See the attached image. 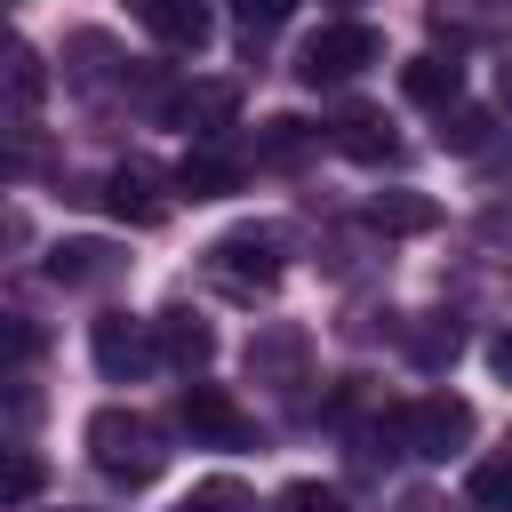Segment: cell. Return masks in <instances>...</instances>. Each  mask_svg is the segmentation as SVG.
Here are the masks:
<instances>
[{"label": "cell", "instance_id": "6da1fadb", "mask_svg": "<svg viewBox=\"0 0 512 512\" xmlns=\"http://www.w3.org/2000/svg\"><path fill=\"white\" fill-rule=\"evenodd\" d=\"M88 464L112 480V488H152L160 464H168V440L144 408H96L88 416Z\"/></svg>", "mask_w": 512, "mask_h": 512}, {"label": "cell", "instance_id": "7a4b0ae2", "mask_svg": "<svg viewBox=\"0 0 512 512\" xmlns=\"http://www.w3.org/2000/svg\"><path fill=\"white\" fill-rule=\"evenodd\" d=\"M208 272L232 288V296H264L280 272H288V232L280 224H240L208 248Z\"/></svg>", "mask_w": 512, "mask_h": 512}, {"label": "cell", "instance_id": "3957f363", "mask_svg": "<svg viewBox=\"0 0 512 512\" xmlns=\"http://www.w3.org/2000/svg\"><path fill=\"white\" fill-rule=\"evenodd\" d=\"M384 56V40H376V24H320L312 40H304V56H296V80L304 88H336V80H352V72H368Z\"/></svg>", "mask_w": 512, "mask_h": 512}, {"label": "cell", "instance_id": "277c9868", "mask_svg": "<svg viewBox=\"0 0 512 512\" xmlns=\"http://www.w3.org/2000/svg\"><path fill=\"white\" fill-rule=\"evenodd\" d=\"M464 440H472V400H456V392H424V400L400 408V448H408V456L448 464Z\"/></svg>", "mask_w": 512, "mask_h": 512}, {"label": "cell", "instance_id": "5b68a950", "mask_svg": "<svg viewBox=\"0 0 512 512\" xmlns=\"http://www.w3.org/2000/svg\"><path fill=\"white\" fill-rule=\"evenodd\" d=\"M88 352H96L104 384H136V376L160 360V336H152V320H136V312H96V320H88Z\"/></svg>", "mask_w": 512, "mask_h": 512}, {"label": "cell", "instance_id": "8992f818", "mask_svg": "<svg viewBox=\"0 0 512 512\" xmlns=\"http://www.w3.org/2000/svg\"><path fill=\"white\" fill-rule=\"evenodd\" d=\"M176 416H184V432H192V440H208V448H248V440H256L248 408H240L224 384H200V376L176 392Z\"/></svg>", "mask_w": 512, "mask_h": 512}, {"label": "cell", "instance_id": "52a82bcc", "mask_svg": "<svg viewBox=\"0 0 512 512\" xmlns=\"http://www.w3.org/2000/svg\"><path fill=\"white\" fill-rule=\"evenodd\" d=\"M120 272H128V248H120V240L80 232V240H56V248H48V280H56V288H112Z\"/></svg>", "mask_w": 512, "mask_h": 512}, {"label": "cell", "instance_id": "ba28073f", "mask_svg": "<svg viewBox=\"0 0 512 512\" xmlns=\"http://www.w3.org/2000/svg\"><path fill=\"white\" fill-rule=\"evenodd\" d=\"M96 200H104L120 224H160V216H168V184H160V168H144V160H120Z\"/></svg>", "mask_w": 512, "mask_h": 512}, {"label": "cell", "instance_id": "9c48e42d", "mask_svg": "<svg viewBox=\"0 0 512 512\" xmlns=\"http://www.w3.org/2000/svg\"><path fill=\"white\" fill-rule=\"evenodd\" d=\"M136 24H144L160 48H176V56H200L208 32H216L208 0H136Z\"/></svg>", "mask_w": 512, "mask_h": 512}, {"label": "cell", "instance_id": "30bf717a", "mask_svg": "<svg viewBox=\"0 0 512 512\" xmlns=\"http://www.w3.org/2000/svg\"><path fill=\"white\" fill-rule=\"evenodd\" d=\"M328 144H336L344 160H360V168H384V160H400V136H392V120H384V112H368V104H344V112L328 120Z\"/></svg>", "mask_w": 512, "mask_h": 512}, {"label": "cell", "instance_id": "8fae6325", "mask_svg": "<svg viewBox=\"0 0 512 512\" xmlns=\"http://www.w3.org/2000/svg\"><path fill=\"white\" fill-rule=\"evenodd\" d=\"M152 336H160V360H168V368H184V376H200V368L216 360V328H208L192 304H168V312L152 320Z\"/></svg>", "mask_w": 512, "mask_h": 512}, {"label": "cell", "instance_id": "7c38bea8", "mask_svg": "<svg viewBox=\"0 0 512 512\" xmlns=\"http://www.w3.org/2000/svg\"><path fill=\"white\" fill-rule=\"evenodd\" d=\"M400 96L424 104V112L464 104V64H456V48H448V56H440V48H432V56H408V64H400Z\"/></svg>", "mask_w": 512, "mask_h": 512}, {"label": "cell", "instance_id": "4fadbf2b", "mask_svg": "<svg viewBox=\"0 0 512 512\" xmlns=\"http://www.w3.org/2000/svg\"><path fill=\"white\" fill-rule=\"evenodd\" d=\"M168 112H176V128H192L200 144H216V136L240 120V88H232V80H192Z\"/></svg>", "mask_w": 512, "mask_h": 512}, {"label": "cell", "instance_id": "5bb4252c", "mask_svg": "<svg viewBox=\"0 0 512 512\" xmlns=\"http://www.w3.org/2000/svg\"><path fill=\"white\" fill-rule=\"evenodd\" d=\"M248 376L272 384V392H296V384H304V336H296V328H256V344H248Z\"/></svg>", "mask_w": 512, "mask_h": 512}, {"label": "cell", "instance_id": "9a60e30c", "mask_svg": "<svg viewBox=\"0 0 512 512\" xmlns=\"http://www.w3.org/2000/svg\"><path fill=\"white\" fill-rule=\"evenodd\" d=\"M176 192H184V200H224V192H240V160L216 152V144H192V152L176 160Z\"/></svg>", "mask_w": 512, "mask_h": 512}, {"label": "cell", "instance_id": "2e32d148", "mask_svg": "<svg viewBox=\"0 0 512 512\" xmlns=\"http://www.w3.org/2000/svg\"><path fill=\"white\" fill-rule=\"evenodd\" d=\"M40 88H48V72H40V48H32V40H8V120H16V128H32V112H40Z\"/></svg>", "mask_w": 512, "mask_h": 512}, {"label": "cell", "instance_id": "e0dca14e", "mask_svg": "<svg viewBox=\"0 0 512 512\" xmlns=\"http://www.w3.org/2000/svg\"><path fill=\"white\" fill-rule=\"evenodd\" d=\"M312 144H320V128H312V120H296V112H272V120L256 128V160H264V168H296Z\"/></svg>", "mask_w": 512, "mask_h": 512}, {"label": "cell", "instance_id": "ac0fdd59", "mask_svg": "<svg viewBox=\"0 0 512 512\" xmlns=\"http://www.w3.org/2000/svg\"><path fill=\"white\" fill-rule=\"evenodd\" d=\"M368 224L376 232H432L440 224V200H424V192H376L368 200Z\"/></svg>", "mask_w": 512, "mask_h": 512}, {"label": "cell", "instance_id": "d6986e66", "mask_svg": "<svg viewBox=\"0 0 512 512\" xmlns=\"http://www.w3.org/2000/svg\"><path fill=\"white\" fill-rule=\"evenodd\" d=\"M488 128H496V112H480V104H448L432 136H440V152H464V160H472V152H488Z\"/></svg>", "mask_w": 512, "mask_h": 512}, {"label": "cell", "instance_id": "ffe728a7", "mask_svg": "<svg viewBox=\"0 0 512 512\" xmlns=\"http://www.w3.org/2000/svg\"><path fill=\"white\" fill-rule=\"evenodd\" d=\"M168 512H248V488H240L232 472H208V480H192Z\"/></svg>", "mask_w": 512, "mask_h": 512}, {"label": "cell", "instance_id": "44dd1931", "mask_svg": "<svg viewBox=\"0 0 512 512\" xmlns=\"http://www.w3.org/2000/svg\"><path fill=\"white\" fill-rule=\"evenodd\" d=\"M464 496H472L480 512H512V456L472 464V472H464Z\"/></svg>", "mask_w": 512, "mask_h": 512}, {"label": "cell", "instance_id": "7402d4cb", "mask_svg": "<svg viewBox=\"0 0 512 512\" xmlns=\"http://www.w3.org/2000/svg\"><path fill=\"white\" fill-rule=\"evenodd\" d=\"M272 512H352V504H344V488H320V480H288V488L272 496Z\"/></svg>", "mask_w": 512, "mask_h": 512}, {"label": "cell", "instance_id": "603a6c76", "mask_svg": "<svg viewBox=\"0 0 512 512\" xmlns=\"http://www.w3.org/2000/svg\"><path fill=\"white\" fill-rule=\"evenodd\" d=\"M232 16H240V40L256 48L272 24H288V16H296V0H232Z\"/></svg>", "mask_w": 512, "mask_h": 512}, {"label": "cell", "instance_id": "cb8c5ba5", "mask_svg": "<svg viewBox=\"0 0 512 512\" xmlns=\"http://www.w3.org/2000/svg\"><path fill=\"white\" fill-rule=\"evenodd\" d=\"M32 488H40V456H32V448H16V456H8V496H0V504H8V512H24V504H32Z\"/></svg>", "mask_w": 512, "mask_h": 512}, {"label": "cell", "instance_id": "d4e9b609", "mask_svg": "<svg viewBox=\"0 0 512 512\" xmlns=\"http://www.w3.org/2000/svg\"><path fill=\"white\" fill-rule=\"evenodd\" d=\"M456 344H464V336H456V320H448V328H440V320H432V328H416V360H424V368L456 360Z\"/></svg>", "mask_w": 512, "mask_h": 512}, {"label": "cell", "instance_id": "484cf974", "mask_svg": "<svg viewBox=\"0 0 512 512\" xmlns=\"http://www.w3.org/2000/svg\"><path fill=\"white\" fill-rule=\"evenodd\" d=\"M488 368H496V376H504V384H512V328H504V336H496V344H488Z\"/></svg>", "mask_w": 512, "mask_h": 512}, {"label": "cell", "instance_id": "4316f807", "mask_svg": "<svg viewBox=\"0 0 512 512\" xmlns=\"http://www.w3.org/2000/svg\"><path fill=\"white\" fill-rule=\"evenodd\" d=\"M400 512H448V504H440V496H408Z\"/></svg>", "mask_w": 512, "mask_h": 512}, {"label": "cell", "instance_id": "83f0119b", "mask_svg": "<svg viewBox=\"0 0 512 512\" xmlns=\"http://www.w3.org/2000/svg\"><path fill=\"white\" fill-rule=\"evenodd\" d=\"M344 8H352V0H344Z\"/></svg>", "mask_w": 512, "mask_h": 512}]
</instances>
